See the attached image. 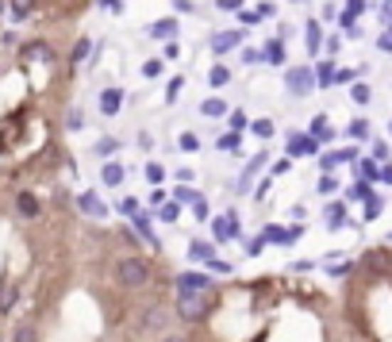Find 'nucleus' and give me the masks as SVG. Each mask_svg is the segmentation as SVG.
I'll return each instance as SVG.
<instances>
[{"mask_svg":"<svg viewBox=\"0 0 392 342\" xmlns=\"http://www.w3.org/2000/svg\"><path fill=\"white\" fill-rule=\"evenodd\" d=\"M116 284H123V289H147L150 281H154V269H150L147 258H139V254H127V258L116 262Z\"/></svg>","mask_w":392,"mask_h":342,"instance_id":"nucleus-1","label":"nucleus"},{"mask_svg":"<svg viewBox=\"0 0 392 342\" xmlns=\"http://www.w3.org/2000/svg\"><path fill=\"white\" fill-rule=\"evenodd\" d=\"M216 308V289L212 292H177V316L185 323H204Z\"/></svg>","mask_w":392,"mask_h":342,"instance_id":"nucleus-2","label":"nucleus"},{"mask_svg":"<svg viewBox=\"0 0 392 342\" xmlns=\"http://www.w3.org/2000/svg\"><path fill=\"white\" fill-rule=\"evenodd\" d=\"M285 89H289V97H312L319 85H315V70L308 65H289L285 70Z\"/></svg>","mask_w":392,"mask_h":342,"instance_id":"nucleus-3","label":"nucleus"},{"mask_svg":"<svg viewBox=\"0 0 392 342\" xmlns=\"http://www.w3.org/2000/svg\"><path fill=\"white\" fill-rule=\"evenodd\" d=\"M319 146H323V142L315 139L312 131H292L289 142H285V154H289V158H315V154H319Z\"/></svg>","mask_w":392,"mask_h":342,"instance_id":"nucleus-4","label":"nucleus"},{"mask_svg":"<svg viewBox=\"0 0 392 342\" xmlns=\"http://www.w3.org/2000/svg\"><path fill=\"white\" fill-rule=\"evenodd\" d=\"M177 292H212V273H177Z\"/></svg>","mask_w":392,"mask_h":342,"instance_id":"nucleus-5","label":"nucleus"},{"mask_svg":"<svg viewBox=\"0 0 392 342\" xmlns=\"http://www.w3.org/2000/svg\"><path fill=\"white\" fill-rule=\"evenodd\" d=\"M212 239H216V242H231V239H238V220H235V212L216 215V220H212Z\"/></svg>","mask_w":392,"mask_h":342,"instance_id":"nucleus-6","label":"nucleus"},{"mask_svg":"<svg viewBox=\"0 0 392 342\" xmlns=\"http://www.w3.org/2000/svg\"><path fill=\"white\" fill-rule=\"evenodd\" d=\"M43 0H8V16H12V23H27L31 16H39Z\"/></svg>","mask_w":392,"mask_h":342,"instance_id":"nucleus-7","label":"nucleus"},{"mask_svg":"<svg viewBox=\"0 0 392 342\" xmlns=\"http://www.w3.org/2000/svg\"><path fill=\"white\" fill-rule=\"evenodd\" d=\"M123 100H127V97H123L120 85H108V89L100 92V116H108V119H112V116H120Z\"/></svg>","mask_w":392,"mask_h":342,"instance_id":"nucleus-8","label":"nucleus"},{"mask_svg":"<svg viewBox=\"0 0 392 342\" xmlns=\"http://www.w3.org/2000/svg\"><path fill=\"white\" fill-rule=\"evenodd\" d=\"M78 208H81V215H89V220H108V204H104L97 193H81Z\"/></svg>","mask_w":392,"mask_h":342,"instance_id":"nucleus-9","label":"nucleus"},{"mask_svg":"<svg viewBox=\"0 0 392 342\" xmlns=\"http://www.w3.org/2000/svg\"><path fill=\"white\" fill-rule=\"evenodd\" d=\"M238 43H243V35H238V31H219V35H212V39H208V46H212L216 58H223V54L235 50Z\"/></svg>","mask_w":392,"mask_h":342,"instance_id":"nucleus-10","label":"nucleus"},{"mask_svg":"<svg viewBox=\"0 0 392 342\" xmlns=\"http://www.w3.org/2000/svg\"><path fill=\"white\" fill-rule=\"evenodd\" d=\"M177 20H158V23H150L147 27V35H150V39H158V43H174L177 39Z\"/></svg>","mask_w":392,"mask_h":342,"instance_id":"nucleus-11","label":"nucleus"},{"mask_svg":"<svg viewBox=\"0 0 392 342\" xmlns=\"http://www.w3.org/2000/svg\"><path fill=\"white\" fill-rule=\"evenodd\" d=\"M16 212H20L23 220H39V212H43L39 196H35V193H20V196H16Z\"/></svg>","mask_w":392,"mask_h":342,"instance_id":"nucleus-12","label":"nucleus"},{"mask_svg":"<svg viewBox=\"0 0 392 342\" xmlns=\"http://www.w3.org/2000/svg\"><path fill=\"white\" fill-rule=\"evenodd\" d=\"M265 166V154H254L250 161H246V169H243V177L235 181V193H250V177L258 173V169Z\"/></svg>","mask_w":392,"mask_h":342,"instance_id":"nucleus-13","label":"nucleus"},{"mask_svg":"<svg viewBox=\"0 0 392 342\" xmlns=\"http://www.w3.org/2000/svg\"><path fill=\"white\" fill-rule=\"evenodd\" d=\"M262 62L265 65H285V39H281V35L262 46Z\"/></svg>","mask_w":392,"mask_h":342,"instance_id":"nucleus-14","label":"nucleus"},{"mask_svg":"<svg viewBox=\"0 0 392 342\" xmlns=\"http://www.w3.org/2000/svg\"><path fill=\"white\" fill-rule=\"evenodd\" d=\"M361 265H366V269H373V273H388V269H392V258H388V250H366Z\"/></svg>","mask_w":392,"mask_h":342,"instance_id":"nucleus-15","label":"nucleus"},{"mask_svg":"<svg viewBox=\"0 0 392 342\" xmlns=\"http://www.w3.org/2000/svg\"><path fill=\"white\" fill-rule=\"evenodd\" d=\"M123 177H127V169H123L120 161H108V166L100 169V181L108 185V188H120V185H123Z\"/></svg>","mask_w":392,"mask_h":342,"instance_id":"nucleus-16","label":"nucleus"},{"mask_svg":"<svg viewBox=\"0 0 392 342\" xmlns=\"http://www.w3.org/2000/svg\"><path fill=\"white\" fill-rule=\"evenodd\" d=\"M227 112H231V108H227V100H219V97H208L204 104H200V116H204V119H223Z\"/></svg>","mask_w":392,"mask_h":342,"instance_id":"nucleus-17","label":"nucleus"},{"mask_svg":"<svg viewBox=\"0 0 392 342\" xmlns=\"http://www.w3.org/2000/svg\"><path fill=\"white\" fill-rule=\"evenodd\" d=\"M323 223H327L331 231L346 227V204H327V212H323Z\"/></svg>","mask_w":392,"mask_h":342,"instance_id":"nucleus-18","label":"nucleus"},{"mask_svg":"<svg viewBox=\"0 0 392 342\" xmlns=\"http://www.w3.org/2000/svg\"><path fill=\"white\" fill-rule=\"evenodd\" d=\"M312 135L319 139V142H334V127L327 123V112H319V116L312 119Z\"/></svg>","mask_w":392,"mask_h":342,"instance_id":"nucleus-19","label":"nucleus"},{"mask_svg":"<svg viewBox=\"0 0 392 342\" xmlns=\"http://www.w3.org/2000/svg\"><path fill=\"white\" fill-rule=\"evenodd\" d=\"M334 73H339V70H334V58L319 62V65H315V85H319V89H331V85H334Z\"/></svg>","mask_w":392,"mask_h":342,"instance_id":"nucleus-20","label":"nucleus"},{"mask_svg":"<svg viewBox=\"0 0 392 342\" xmlns=\"http://www.w3.org/2000/svg\"><path fill=\"white\" fill-rule=\"evenodd\" d=\"M150 327H166V311L161 308H150V311H142V319H139V331H150Z\"/></svg>","mask_w":392,"mask_h":342,"instance_id":"nucleus-21","label":"nucleus"},{"mask_svg":"<svg viewBox=\"0 0 392 342\" xmlns=\"http://www.w3.org/2000/svg\"><path fill=\"white\" fill-rule=\"evenodd\" d=\"M358 177H361V181H381V161L377 158L358 161Z\"/></svg>","mask_w":392,"mask_h":342,"instance_id":"nucleus-22","label":"nucleus"},{"mask_svg":"<svg viewBox=\"0 0 392 342\" xmlns=\"http://www.w3.org/2000/svg\"><path fill=\"white\" fill-rule=\"evenodd\" d=\"M304 35H308V50L312 54H323V31H319V20H312L304 27Z\"/></svg>","mask_w":392,"mask_h":342,"instance_id":"nucleus-23","label":"nucleus"},{"mask_svg":"<svg viewBox=\"0 0 392 342\" xmlns=\"http://www.w3.org/2000/svg\"><path fill=\"white\" fill-rule=\"evenodd\" d=\"M227 81H231V70H227L223 62H216L212 70H208V85H212V89H223Z\"/></svg>","mask_w":392,"mask_h":342,"instance_id":"nucleus-24","label":"nucleus"},{"mask_svg":"<svg viewBox=\"0 0 392 342\" xmlns=\"http://www.w3.org/2000/svg\"><path fill=\"white\" fill-rule=\"evenodd\" d=\"M135 231L142 235V242L158 246V239H154V227H150V215H147V212H139V215H135Z\"/></svg>","mask_w":392,"mask_h":342,"instance_id":"nucleus-25","label":"nucleus"},{"mask_svg":"<svg viewBox=\"0 0 392 342\" xmlns=\"http://www.w3.org/2000/svg\"><path fill=\"white\" fill-rule=\"evenodd\" d=\"M89 50H92V43H89V39H78V43H73V50L65 54V62H70V70H73V65H81V62H85V54H89Z\"/></svg>","mask_w":392,"mask_h":342,"instance_id":"nucleus-26","label":"nucleus"},{"mask_svg":"<svg viewBox=\"0 0 392 342\" xmlns=\"http://www.w3.org/2000/svg\"><path fill=\"white\" fill-rule=\"evenodd\" d=\"M189 258L208 262V258H216V246H212V242H204V239H196L193 246H189Z\"/></svg>","mask_w":392,"mask_h":342,"instance_id":"nucleus-27","label":"nucleus"},{"mask_svg":"<svg viewBox=\"0 0 392 342\" xmlns=\"http://www.w3.org/2000/svg\"><path fill=\"white\" fill-rule=\"evenodd\" d=\"M12 342H39V331H35V323H20V327L12 331Z\"/></svg>","mask_w":392,"mask_h":342,"instance_id":"nucleus-28","label":"nucleus"},{"mask_svg":"<svg viewBox=\"0 0 392 342\" xmlns=\"http://www.w3.org/2000/svg\"><path fill=\"white\" fill-rule=\"evenodd\" d=\"M346 135H350L354 142H366V139H369V119H354L350 127H346Z\"/></svg>","mask_w":392,"mask_h":342,"instance_id":"nucleus-29","label":"nucleus"},{"mask_svg":"<svg viewBox=\"0 0 392 342\" xmlns=\"http://www.w3.org/2000/svg\"><path fill=\"white\" fill-rule=\"evenodd\" d=\"M350 100H354V104H369V100H373V89H369L366 81L350 85Z\"/></svg>","mask_w":392,"mask_h":342,"instance_id":"nucleus-30","label":"nucleus"},{"mask_svg":"<svg viewBox=\"0 0 392 342\" xmlns=\"http://www.w3.org/2000/svg\"><path fill=\"white\" fill-rule=\"evenodd\" d=\"M92 150H97V158H112V154H116V150H120V139L104 135V139H100V142H97V146H92Z\"/></svg>","mask_w":392,"mask_h":342,"instance_id":"nucleus-31","label":"nucleus"},{"mask_svg":"<svg viewBox=\"0 0 392 342\" xmlns=\"http://www.w3.org/2000/svg\"><path fill=\"white\" fill-rule=\"evenodd\" d=\"M177 150H185V154H196V150H200V139L193 135V131H181V139H177Z\"/></svg>","mask_w":392,"mask_h":342,"instance_id":"nucleus-32","label":"nucleus"},{"mask_svg":"<svg viewBox=\"0 0 392 342\" xmlns=\"http://www.w3.org/2000/svg\"><path fill=\"white\" fill-rule=\"evenodd\" d=\"M381 212H385V204H381L377 196H369V201H366V208H361V215H366V223L381 220Z\"/></svg>","mask_w":392,"mask_h":342,"instance_id":"nucleus-33","label":"nucleus"},{"mask_svg":"<svg viewBox=\"0 0 392 342\" xmlns=\"http://www.w3.org/2000/svg\"><path fill=\"white\" fill-rule=\"evenodd\" d=\"M250 131H254L258 139H273L277 123H273V119H254V123H250Z\"/></svg>","mask_w":392,"mask_h":342,"instance_id":"nucleus-34","label":"nucleus"},{"mask_svg":"<svg viewBox=\"0 0 392 342\" xmlns=\"http://www.w3.org/2000/svg\"><path fill=\"white\" fill-rule=\"evenodd\" d=\"M227 123H231V131H246V127H250V119H246L243 108H231V112H227Z\"/></svg>","mask_w":392,"mask_h":342,"instance_id":"nucleus-35","label":"nucleus"},{"mask_svg":"<svg viewBox=\"0 0 392 342\" xmlns=\"http://www.w3.org/2000/svg\"><path fill=\"white\" fill-rule=\"evenodd\" d=\"M238 135H243V131H227V135L219 139L216 146H219V150H227V154H238Z\"/></svg>","mask_w":392,"mask_h":342,"instance_id":"nucleus-36","label":"nucleus"},{"mask_svg":"<svg viewBox=\"0 0 392 342\" xmlns=\"http://www.w3.org/2000/svg\"><path fill=\"white\" fill-rule=\"evenodd\" d=\"M139 212H142V204L135 201V196H123V201H120V215H127V220H135Z\"/></svg>","mask_w":392,"mask_h":342,"instance_id":"nucleus-37","label":"nucleus"},{"mask_svg":"<svg viewBox=\"0 0 392 342\" xmlns=\"http://www.w3.org/2000/svg\"><path fill=\"white\" fill-rule=\"evenodd\" d=\"M177 208H181V201H166V204H158V220L174 223V220H177Z\"/></svg>","mask_w":392,"mask_h":342,"instance_id":"nucleus-38","label":"nucleus"},{"mask_svg":"<svg viewBox=\"0 0 392 342\" xmlns=\"http://www.w3.org/2000/svg\"><path fill=\"white\" fill-rule=\"evenodd\" d=\"M147 181H150V185H161V181H166V169H161V161H147Z\"/></svg>","mask_w":392,"mask_h":342,"instance_id":"nucleus-39","label":"nucleus"},{"mask_svg":"<svg viewBox=\"0 0 392 342\" xmlns=\"http://www.w3.org/2000/svg\"><path fill=\"white\" fill-rule=\"evenodd\" d=\"M174 201H181V204H196L200 201V193L196 188H185V181L177 185V193H174Z\"/></svg>","mask_w":392,"mask_h":342,"instance_id":"nucleus-40","label":"nucleus"},{"mask_svg":"<svg viewBox=\"0 0 392 342\" xmlns=\"http://www.w3.org/2000/svg\"><path fill=\"white\" fill-rule=\"evenodd\" d=\"M342 166V150H327V154H319V169H334Z\"/></svg>","mask_w":392,"mask_h":342,"instance_id":"nucleus-41","label":"nucleus"},{"mask_svg":"<svg viewBox=\"0 0 392 342\" xmlns=\"http://www.w3.org/2000/svg\"><path fill=\"white\" fill-rule=\"evenodd\" d=\"M16 300H20V289H4L0 292V311H12Z\"/></svg>","mask_w":392,"mask_h":342,"instance_id":"nucleus-42","label":"nucleus"},{"mask_svg":"<svg viewBox=\"0 0 392 342\" xmlns=\"http://www.w3.org/2000/svg\"><path fill=\"white\" fill-rule=\"evenodd\" d=\"M81 127H85V116H81V112H78V108L65 112V131H81Z\"/></svg>","mask_w":392,"mask_h":342,"instance_id":"nucleus-43","label":"nucleus"},{"mask_svg":"<svg viewBox=\"0 0 392 342\" xmlns=\"http://www.w3.org/2000/svg\"><path fill=\"white\" fill-rule=\"evenodd\" d=\"M342 50V39L339 35H331V39H323V54H327V58H334V54Z\"/></svg>","mask_w":392,"mask_h":342,"instance_id":"nucleus-44","label":"nucleus"},{"mask_svg":"<svg viewBox=\"0 0 392 342\" xmlns=\"http://www.w3.org/2000/svg\"><path fill=\"white\" fill-rule=\"evenodd\" d=\"M208 269H212V273H223V277H227V273H231L235 265H231V262H223V258H208Z\"/></svg>","mask_w":392,"mask_h":342,"instance_id":"nucleus-45","label":"nucleus"},{"mask_svg":"<svg viewBox=\"0 0 392 342\" xmlns=\"http://www.w3.org/2000/svg\"><path fill=\"white\" fill-rule=\"evenodd\" d=\"M373 158H377L381 166L388 161V142H385V139H377V142H373Z\"/></svg>","mask_w":392,"mask_h":342,"instance_id":"nucleus-46","label":"nucleus"},{"mask_svg":"<svg viewBox=\"0 0 392 342\" xmlns=\"http://www.w3.org/2000/svg\"><path fill=\"white\" fill-rule=\"evenodd\" d=\"M181 85H185V78H174V81H169V85H166V100H169V104H174V100H177V92H181Z\"/></svg>","mask_w":392,"mask_h":342,"instance_id":"nucleus-47","label":"nucleus"},{"mask_svg":"<svg viewBox=\"0 0 392 342\" xmlns=\"http://www.w3.org/2000/svg\"><path fill=\"white\" fill-rule=\"evenodd\" d=\"M350 81H358V70H339L334 73V85H350Z\"/></svg>","mask_w":392,"mask_h":342,"instance_id":"nucleus-48","label":"nucleus"},{"mask_svg":"<svg viewBox=\"0 0 392 342\" xmlns=\"http://www.w3.org/2000/svg\"><path fill=\"white\" fill-rule=\"evenodd\" d=\"M366 8H369V0H346V12L350 16H361Z\"/></svg>","mask_w":392,"mask_h":342,"instance_id":"nucleus-49","label":"nucleus"},{"mask_svg":"<svg viewBox=\"0 0 392 342\" xmlns=\"http://www.w3.org/2000/svg\"><path fill=\"white\" fill-rule=\"evenodd\" d=\"M258 20H262V12H243V8H238V23H246V27H254Z\"/></svg>","mask_w":392,"mask_h":342,"instance_id":"nucleus-50","label":"nucleus"},{"mask_svg":"<svg viewBox=\"0 0 392 342\" xmlns=\"http://www.w3.org/2000/svg\"><path fill=\"white\" fill-rule=\"evenodd\" d=\"M243 62H246V65L262 62V50H254V46H243Z\"/></svg>","mask_w":392,"mask_h":342,"instance_id":"nucleus-51","label":"nucleus"},{"mask_svg":"<svg viewBox=\"0 0 392 342\" xmlns=\"http://www.w3.org/2000/svg\"><path fill=\"white\" fill-rule=\"evenodd\" d=\"M334 188H339V181H334V177H319V193H323V196H331Z\"/></svg>","mask_w":392,"mask_h":342,"instance_id":"nucleus-52","label":"nucleus"},{"mask_svg":"<svg viewBox=\"0 0 392 342\" xmlns=\"http://www.w3.org/2000/svg\"><path fill=\"white\" fill-rule=\"evenodd\" d=\"M246 0H216V8H223V12H238Z\"/></svg>","mask_w":392,"mask_h":342,"instance_id":"nucleus-53","label":"nucleus"},{"mask_svg":"<svg viewBox=\"0 0 392 342\" xmlns=\"http://www.w3.org/2000/svg\"><path fill=\"white\" fill-rule=\"evenodd\" d=\"M350 269H354V265H350V262H339V265H331V269H327V273H331V277H346V273H350Z\"/></svg>","mask_w":392,"mask_h":342,"instance_id":"nucleus-54","label":"nucleus"},{"mask_svg":"<svg viewBox=\"0 0 392 342\" xmlns=\"http://www.w3.org/2000/svg\"><path fill=\"white\" fill-rule=\"evenodd\" d=\"M158 73H161V62L154 58V62H147V65H142V78H158Z\"/></svg>","mask_w":392,"mask_h":342,"instance_id":"nucleus-55","label":"nucleus"},{"mask_svg":"<svg viewBox=\"0 0 392 342\" xmlns=\"http://www.w3.org/2000/svg\"><path fill=\"white\" fill-rule=\"evenodd\" d=\"M289 166H292V158H285V161H277V166H273V173H270V177H285V173H289Z\"/></svg>","mask_w":392,"mask_h":342,"instance_id":"nucleus-56","label":"nucleus"},{"mask_svg":"<svg viewBox=\"0 0 392 342\" xmlns=\"http://www.w3.org/2000/svg\"><path fill=\"white\" fill-rule=\"evenodd\" d=\"M193 215H196V220H208V204H204V196H200V201L193 204Z\"/></svg>","mask_w":392,"mask_h":342,"instance_id":"nucleus-57","label":"nucleus"},{"mask_svg":"<svg viewBox=\"0 0 392 342\" xmlns=\"http://www.w3.org/2000/svg\"><path fill=\"white\" fill-rule=\"evenodd\" d=\"M377 46H381L385 54H392V31H385V35H381V39H377Z\"/></svg>","mask_w":392,"mask_h":342,"instance_id":"nucleus-58","label":"nucleus"},{"mask_svg":"<svg viewBox=\"0 0 392 342\" xmlns=\"http://www.w3.org/2000/svg\"><path fill=\"white\" fill-rule=\"evenodd\" d=\"M262 246H265V239H262V235H258V239H254L250 246H246V254H250V258H254V254H262Z\"/></svg>","mask_w":392,"mask_h":342,"instance_id":"nucleus-59","label":"nucleus"},{"mask_svg":"<svg viewBox=\"0 0 392 342\" xmlns=\"http://www.w3.org/2000/svg\"><path fill=\"white\" fill-rule=\"evenodd\" d=\"M381 181H385V185H392V166H388V161L381 166Z\"/></svg>","mask_w":392,"mask_h":342,"instance_id":"nucleus-60","label":"nucleus"},{"mask_svg":"<svg viewBox=\"0 0 392 342\" xmlns=\"http://www.w3.org/2000/svg\"><path fill=\"white\" fill-rule=\"evenodd\" d=\"M100 4H104V8H112V12H123V4H120V0H100Z\"/></svg>","mask_w":392,"mask_h":342,"instance_id":"nucleus-61","label":"nucleus"},{"mask_svg":"<svg viewBox=\"0 0 392 342\" xmlns=\"http://www.w3.org/2000/svg\"><path fill=\"white\" fill-rule=\"evenodd\" d=\"M385 8H388V12H392V0H385Z\"/></svg>","mask_w":392,"mask_h":342,"instance_id":"nucleus-62","label":"nucleus"},{"mask_svg":"<svg viewBox=\"0 0 392 342\" xmlns=\"http://www.w3.org/2000/svg\"><path fill=\"white\" fill-rule=\"evenodd\" d=\"M166 342H185V338H166Z\"/></svg>","mask_w":392,"mask_h":342,"instance_id":"nucleus-63","label":"nucleus"},{"mask_svg":"<svg viewBox=\"0 0 392 342\" xmlns=\"http://www.w3.org/2000/svg\"><path fill=\"white\" fill-rule=\"evenodd\" d=\"M388 135H392V119H388Z\"/></svg>","mask_w":392,"mask_h":342,"instance_id":"nucleus-64","label":"nucleus"}]
</instances>
